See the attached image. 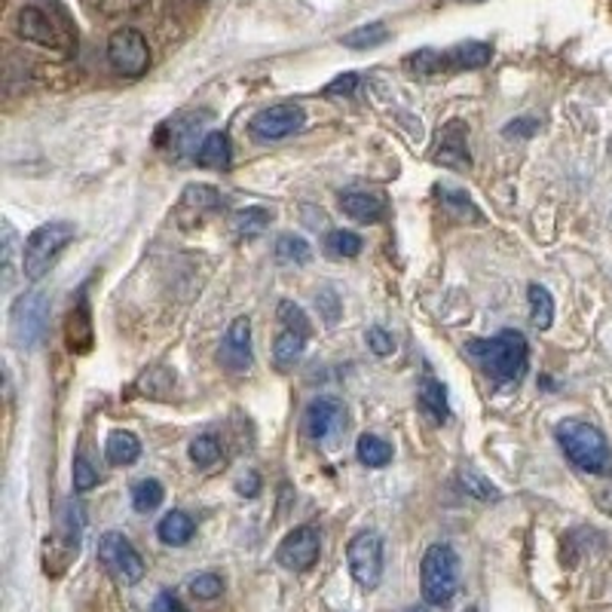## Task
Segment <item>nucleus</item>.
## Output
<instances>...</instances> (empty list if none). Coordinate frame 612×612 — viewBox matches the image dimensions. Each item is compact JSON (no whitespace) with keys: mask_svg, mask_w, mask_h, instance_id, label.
I'll return each mask as SVG.
<instances>
[{"mask_svg":"<svg viewBox=\"0 0 612 612\" xmlns=\"http://www.w3.org/2000/svg\"><path fill=\"white\" fill-rule=\"evenodd\" d=\"M466 350L497 383H517L530 365V346L521 331H500L490 340H468Z\"/></svg>","mask_w":612,"mask_h":612,"instance_id":"1","label":"nucleus"},{"mask_svg":"<svg viewBox=\"0 0 612 612\" xmlns=\"http://www.w3.org/2000/svg\"><path fill=\"white\" fill-rule=\"evenodd\" d=\"M554 436H558V444L564 448L566 460L579 472H588V475H610L612 472L610 441L597 426L582 423V419H561Z\"/></svg>","mask_w":612,"mask_h":612,"instance_id":"2","label":"nucleus"},{"mask_svg":"<svg viewBox=\"0 0 612 612\" xmlns=\"http://www.w3.org/2000/svg\"><path fill=\"white\" fill-rule=\"evenodd\" d=\"M419 591L429 607H451L460 595V554L448 542L426 548L419 564Z\"/></svg>","mask_w":612,"mask_h":612,"instance_id":"3","label":"nucleus"},{"mask_svg":"<svg viewBox=\"0 0 612 612\" xmlns=\"http://www.w3.org/2000/svg\"><path fill=\"white\" fill-rule=\"evenodd\" d=\"M493 49L478 40H468L460 47L444 49H417L404 59V68L417 77H436V74H456V71H475V68L490 65Z\"/></svg>","mask_w":612,"mask_h":612,"instance_id":"4","label":"nucleus"},{"mask_svg":"<svg viewBox=\"0 0 612 612\" xmlns=\"http://www.w3.org/2000/svg\"><path fill=\"white\" fill-rule=\"evenodd\" d=\"M74 233H77V227L68 224V221H49V224L37 227L22 248L25 279H32V282L44 279L49 273V267L59 260V255L74 242Z\"/></svg>","mask_w":612,"mask_h":612,"instance_id":"5","label":"nucleus"},{"mask_svg":"<svg viewBox=\"0 0 612 612\" xmlns=\"http://www.w3.org/2000/svg\"><path fill=\"white\" fill-rule=\"evenodd\" d=\"M16 32L22 40L37 44V47L56 49V52H71L74 49V34L65 25V19L52 10H44L37 3L22 7L16 16Z\"/></svg>","mask_w":612,"mask_h":612,"instance_id":"6","label":"nucleus"},{"mask_svg":"<svg viewBox=\"0 0 612 612\" xmlns=\"http://www.w3.org/2000/svg\"><path fill=\"white\" fill-rule=\"evenodd\" d=\"M276 319H279V334L273 343V362L279 371H289L294 368L301 358H304L306 340H309V319L301 306L294 301H282L276 309Z\"/></svg>","mask_w":612,"mask_h":612,"instance_id":"7","label":"nucleus"},{"mask_svg":"<svg viewBox=\"0 0 612 612\" xmlns=\"http://www.w3.org/2000/svg\"><path fill=\"white\" fill-rule=\"evenodd\" d=\"M49 322V294L47 291L34 289L25 291L19 297L13 309H10V338L16 343L19 350H34Z\"/></svg>","mask_w":612,"mask_h":612,"instance_id":"8","label":"nucleus"},{"mask_svg":"<svg viewBox=\"0 0 612 612\" xmlns=\"http://www.w3.org/2000/svg\"><path fill=\"white\" fill-rule=\"evenodd\" d=\"M98 561L113 579L126 582V585L145 579V561H142V554L135 551V546L123 533L111 530L98 539Z\"/></svg>","mask_w":612,"mask_h":612,"instance_id":"9","label":"nucleus"},{"mask_svg":"<svg viewBox=\"0 0 612 612\" xmlns=\"http://www.w3.org/2000/svg\"><path fill=\"white\" fill-rule=\"evenodd\" d=\"M346 564H350L353 579L365 591H374L383 579V539H380V533L365 530L353 536V542L346 548Z\"/></svg>","mask_w":612,"mask_h":612,"instance_id":"10","label":"nucleus"},{"mask_svg":"<svg viewBox=\"0 0 612 612\" xmlns=\"http://www.w3.org/2000/svg\"><path fill=\"white\" fill-rule=\"evenodd\" d=\"M108 62L123 77H142L150 68V49L145 34L135 28H117L108 37Z\"/></svg>","mask_w":612,"mask_h":612,"instance_id":"11","label":"nucleus"},{"mask_svg":"<svg viewBox=\"0 0 612 612\" xmlns=\"http://www.w3.org/2000/svg\"><path fill=\"white\" fill-rule=\"evenodd\" d=\"M306 123V111L301 105H291V101H282V105H270L258 111L252 120H248V132L255 142H282L294 132L304 130Z\"/></svg>","mask_w":612,"mask_h":612,"instance_id":"12","label":"nucleus"},{"mask_svg":"<svg viewBox=\"0 0 612 612\" xmlns=\"http://www.w3.org/2000/svg\"><path fill=\"white\" fill-rule=\"evenodd\" d=\"M319 554H322V536L316 527H294V530L282 539V546L276 551V561L291 570V573H306V570H313L316 561H319Z\"/></svg>","mask_w":612,"mask_h":612,"instance_id":"13","label":"nucleus"},{"mask_svg":"<svg viewBox=\"0 0 612 612\" xmlns=\"http://www.w3.org/2000/svg\"><path fill=\"white\" fill-rule=\"evenodd\" d=\"M218 362L230 374H245L252 368L255 355H252V322L248 319H236L227 328L224 343L218 350Z\"/></svg>","mask_w":612,"mask_h":612,"instance_id":"14","label":"nucleus"},{"mask_svg":"<svg viewBox=\"0 0 612 612\" xmlns=\"http://www.w3.org/2000/svg\"><path fill=\"white\" fill-rule=\"evenodd\" d=\"M436 162L448 166L453 172H468L472 169V157H468V126L463 120H451L441 135H438Z\"/></svg>","mask_w":612,"mask_h":612,"instance_id":"15","label":"nucleus"},{"mask_svg":"<svg viewBox=\"0 0 612 612\" xmlns=\"http://www.w3.org/2000/svg\"><path fill=\"white\" fill-rule=\"evenodd\" d=\"M343 429V404L338 399H316L304 414V432L313 441H328Z\"/></svg>","mask_w":612,"mask_h":612,"instance_id":"16","label":"nucleus"},{"mask_svg":"<svg viewBox=\"0 0 612 612\" xmlns=\"http://www.w3.org/2000/svg\"><path fill=\"white\" fill-rule=\"evenodd\" d=\"M93 316H89V301H86V291L77 294V304L68 316V346L71 353H89L93 350Z\"/></svg>","mask_w":612,"mask_h":612,"instance_id":"17","label":"nucleus"},{"mask_svg":"<svg viewBox=\"0 0 612 612\" xmlns=\"http://www.w3.org/2000/svg\"><path fill=\"white\" fill-rule=\"evenodd\" d=\"M340 209L346 211L353 221L374 224L387 215V203L380 196L365 194V191H346V194H340Z\"/></svg>","mask_w":612,"mask_h":612,"instance_id":"18","label":"nucleus"},{"mask_svg":"<svg viewBox=\"0 0 612 612\" xmlns=\"http://www.w3.org/2000/svg\"><path fill=\"white\" fill-rule=\"evenodd\" d=\"M419 407H423V414H426V417H432L436 423H444V419L451 417L448 389L441 387L432 374H426V377H423V383H419Z\"/></svg>","mask_w":612,"mask_h":612,"instance_id":"19","label":"nucleus"},{"mask_svg":"<svg viewBox=\"0 0 612 612\" xmlns=\"http://www.w3.org/2000/svg\"><path fill=\"white\" fill-rule=\"evenodd\" d=\"M194 533H196L194 517L184 515V512H169V515H162V521L157 524V536H160L162 546H172V548L187 546V542L194 539Z\"/></svg>","mask_w":612,"mask_h":612,"instance_id":"20","label":"nucleus"},{"mask_svg":"<svg viewBox=\"0 0 612 612\" xmlns=\"http://www.w3.org/2000/svg\"><path fill=\"white\" fill-rule=\"evenodd\" d=\"M230 160H233V147H230V138L224 132H209L196 150V162L203 169H227Z\"/></svg>","mask_w":612,"mask_h":612,"instance_id":"21","label":"nucleus"},{"mask_svg":"<svg viewBox=\"0 0 612 612\" xmlns=\"http://www.w3.org/2000/svg\"><path fill=\"white\" fill-rule=\"evenodd\" d=\"M105 456L111 466H132L142 456V441L126 432V429H113L105 444Z\"/></svg>","mask_w":612,"mask_h":612,"instance_id":"22","label":"nucleus"},{"mask_svg":"<svg viewBox=\"0 0 612 612\" xmlns=\"http://www.w3.org/2000/svg\"><path fill=\"white\" fill-rule=\"evenodd\" d=\"M59 536L65 542V551L71 558H77L81 551V536H83V509L77 500H68L62 521H59Z\"/></svg>","mask_w":612,"mask_h":612,"instance_id":"23","label":"nucleus"},{"mask_svg":"<svg viewBox=\"0 0 612 612\" xmlns=\"http://www.w3.org/2000/svg\"><path fill=\"white\" fill-rule=\"evenodd\" d=\"M270 221H273V211L264 209V206H245V209L230 215V227H233L240 236H255L264 227H270Z\"/></svg>","mask_w":612,"mask_h":612,"instance_id":"24","label":"nucleus"},{"mask_svg":"<svg viewBox=\"0 0 612 612\" xmlns=\"http://www.w3.org/2000/svg\"><path fill=\"white\" fill-rule=\"evenodd\" d=\"M355 456L358 463L368 468H383L392 463V448H389L383 438L377 436H362L355 444Z\"/></svg>","mask_w":612,"mask_h":612,"instance_id":"25","label":"nucleus"},{"mask_svg":"<svg viewBox=\"0 0 612 612\" xmlns=\"http://www.w3.org/2000/svg\"><path fill=\"white\" fill-rule=\"evenodd\" d=\"M530 322L539 328V331H546L551 328L554 322V297H551V291L546 285H539V282H533L530 285Z\"/></svg>","mask_w":612,"mask_h":612,"instance_id":"26","label":"nucleus"},{"mask_svg":"<svg viewBox=\"0 0 612 612\" xmlns=\"http://www.w3.org/2000/svg\"><path fill=\"white\" fill-rule=\"evenodd\" d=\"M362 248H365V242H362V236L353 233V230H331V233L325 236V252H328V258H355Z\"/></svg>","mask_w":612,"mask_h":612,"instance_id":"27","label":"nucleus"},{"mask_svg":"<svg viewBox=\"0 0 612 612\" xmlns=\"http://www.w3.org/2000/svg\"><path fill=\"white\" fill-rule=\"evenodd\" d=\"M387 40H389V32L383 22L362 25V28H355V32L343 34V37H340V44L350 49H374V47H380V44H387Z\"/></svg>","mask_w":612,"mask_h":612,"instance_id":"28","label":"nucleus"},{"mask_svg":"<svg viewBox=\"0 0 612 612\" xmlns=\"http://www.w3.org/2000/svg\"><path fill=\"white\" fill-rule=\"evenodd\" d=\"M162 497H166V490H162V484L157 478H145V481H138L132 487V509L135 512H154V509H160Z\"/></svg>","mask_w":612,"mask_h":612,"instance_id":"29","label":"nucleus"},{"mask_svg":"<svg viewBox=\"0 0 612 612\" xmlns=\"http://www.w3.org/2000/svg\"><path fill=\"white\" fill-rule=\"evenodd\" d=\"M460 484L466 487V493L468 497H475V500H481V502L502 500L500 487H493V484L487 481L481 472H475V468H463V472H460Z\"/></svg>","mask_w":612,"mask_h":612,"instance_id":"30","label":"nucleus"},{"mask_svg":"<svg viewBox=\"0 0 612 612\" xmlns=\"http://www.w3.org/2000/svg\"><path fill=\"white\" fill-rule=\"evenodd\" d=\"M309 258H313V248L301 236H279L276 242V260L282 264H306Z\"/></svg>","mask_w":612,"mask_h":612,"instance_id":"31","label":"nucleus"},{"mask_svg":"<svg viewBox=\"0 0 612 612\" xmlns=\"http://www.w3.org/2000/svg\"><path fill=\"white\" fill-rule=\"evenodd\" d=\"M191 460L196 468H211L221 460V441L215 436H199L191 441Z\"/></svg>","mask_w":612,"mask_h":612,"instance_id":"32","label":"nucleus"},{"mask_svg":"<svg viewBox=\"0 0 612 612\" xmlns=\"http://www.w3.org/2000/svg\"><path fill=\"white\" fill-rule=\"evenodd\" d=\"M184 206H196V209H218L224 203V196L218 194L215 187H206V184H196V187H187L184 196H181Z\"/></svg>","mask_w":612,"mask_h":612,"instance_id":"33","label":"nucleus"},{"mask_svg":"<svg viewBox=\"0 0 612 612\" xmlns=\"http://www.w3.org/2000/svg\"><path fill=\"white\" fill-rule=\"evenodd\" d=\"M221 591H224V579L218 573H199L191 579V595L199 600H215V597H221Z\"/></svg>","mask_w":612,"mask_h":612,"instance_id":"34","label":"nucleus"},{"mask_svg":"<svg viewBox=\"0 0 612 612\" xmlns=\"http://www.w3.org/2000/svg\"><path fill=\"white\" fill-rule=\"evenodd\" d=\"M96 484H98L96 466L86 460V453L77 451V456H74V490H77V493H86V490H93Z\"/></svg>","mask_w":612,"mask_h":612,"instance_id":"35","label":"nucleus"},{"mask_svg":"<svg viewBox=\"0 0 612 612\" xmlns=\"http://www.w3.org/2000/svg\"><path fill=\"white\" fill-rule=\"evenodd\" d=\"M96 13L101 16H123V13H132V10H138L145 0H86Z\"/></svg>","mask_w":612,"mask_h":612,"instance_id":"36","label":"nucleus"},{"mask_svg":"<svg viewBox=\"0 0 612 612\" xmlns=\"http://www.w3.org/2000/svg\"><path fill=\"white\" fill-rule=\"evenodd\" d=\"M441 203L444 206H451V209H456L460 215H468L472 221H478L481 215L475 211V206H472V199H468V194H463V191H451V187H441Z\"/></svg>","mask_w":612,"mask_h":612,"instance_id":"37","label":"nucleus"},{"mask_svg":"<svg viewBox=\"0 0 612 612\" xmlns=\"http://www.w3.org/2000/svg\"><path fill=\"white\" fill-rule=\"evenodd\" d=\"M368 346L374 350V355H389L395 350V340L389 338L383 328H368Z\"/></svg>","mask_w":612,"mask_h":612,"instance_id":"38","label":"nucleus"},{"mask_svg":"<svg viewBox=\"0 0 612 612\" xmlns=\"http://www.w3.org/2000/svg\"><path fill=\"white\" fill-rule=\"evenodd\" d=\"M536 130H539V123L533 120V117H521V120H512L509 126H505V135L509 138H530V135H536Z\"/></svg>","mask_w":612,"mask_h":612,"instance_id":"39","label":"nucleus"},{"mask_svg":"<svg viewBox=\"0 0 612 612\" xmlns=\"http://www.w3.org/2000/svg\"><path fill=\"white\" fill-rule=\"evenodd\" d=\"M355 86H358V74H343V77L325 86V96H350Z\"/></svg>","mask_w":612,"mask_h":612,"instance_id":"40","label":"nucleus"},{"mask_svg":"<svg viewBox=\"0 0 612 612\" xmlns=\"http://www.w3.org/2000/svg\"><path fill=\"white\" fill-rule=\"evenodd\" d=\"M154 612H187V607L172 591H160L154 600Z\"/></svg>","mask_w":612,"mask_h":612,"instance_id":"41","label":"nucleus"},{"mask_svg":"<svg viewBox=\"0 0 612 612\" xmlns=\"http://www.w3.org/2000/svg\"><path fill=\"white\" fill-rule=\"evenodd\" d=\"M319 306L325 309V319H328V322H338L340 301H338V294H334V291H322V294H319Z\"/></svg>","mask_w":612,"mask_h":612,"instance_id":"42","label":"nucleus"},{"mask_svg":"<svg viewBox=\"0 0 612 612\" xmlns=\"http://www.w3.org/2000/svg\"><path fill=\"white\" fill-rule=\"evenodd\" d=\"M236 490H240L242 497H258V490H260V478H258V472H248L245 478H242L240 484H236Z\"/></svg>","mask_w":612,"mask_h":612,"instance_id":"43","label":"nucleus"},{"mask_svg":"<svg viewBox=\"0 0 612 612\" xmlns=\"http://www.w3.org/2000/svg\"><path fill=\"white\" fill-rule=\"evenodd\" d=\"M404 612H429V610H426V607H407Z\"/></svg>","mask_w":612,"mask_h":612,"instance_id":"44","label":"nucleus"},{"mask_svg":"<svg viewBox=\"0 0 612 612\" xmlns=\"http://www.w3.org/2000/svg\"><path fill=\"white\" fill-rule=\"evenodd\" d=\"M456 3H481V0H456Z\"/></svg>","mask_w":612,"mask_h":612,"instance_id":"45","label":"nucleus"},{"mask_svg":"<svg viewBox=\"0 0 612 612\" xmlns=\"http://www.w3.org/2000/svg\"><path fill=\"white\" fill-rule=\"evenodd\" d=\"M466 612H478V610H466Z\"/></svg>","mask_w":612,"mask_h":612,"instance_id":"46","label":"nucleus"}]
</instances>
